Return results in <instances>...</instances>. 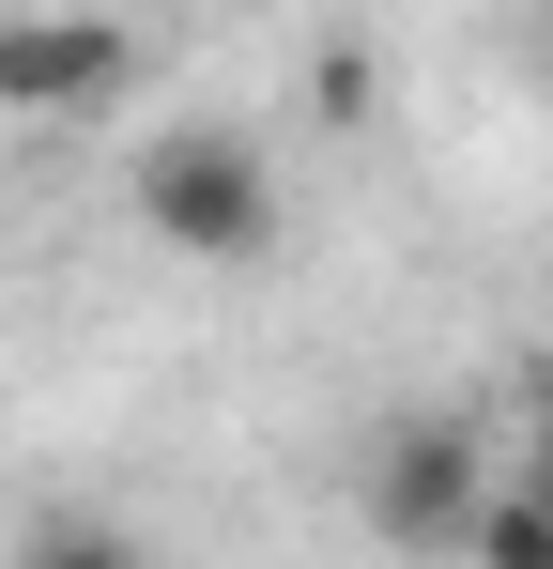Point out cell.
I'll use <instances>...</instances> for the list:
<instances>
[{"mask_svg":"<svg viewBox=\"0 0 553 569\" xmlns=\"http://www.w3.org/2000/svg\"><path fill=\"white\" fill-rule=\"evenodd\" d=\"M139 93V31L92 16V0H47V16H0V108L16 123H108Z\"/></svg>","mask_w":553,"mask_h":569,"instance_id":"cell-3","label":"cell"},{"mask_svg":"<svg viewBox=\"0 0 553 569\" xmlns=\"http://www.w3.org/2000/svg\"><path fill=\"white\" fill-rule=\"evenodd\" d=\"M539 431H553V355H539Z\"/></svg>","mask_w":553,"mask_h":569,"instance_id":"cell-7","label":"cell"},{"mask_svg":"<svg viewBox=\"0 0 553 569\" xmlns=\"http://www.w3.org/2000/svg\"><path fill=\"white\" fill-rule=\"evenodd\" d=\"M461 569H553V492H539V477H492V508H476Z\"/></svg>","mask_w":553,"mask_h":569,"instance_id":"cell-5","label":"cell"},{"mask_svg":"<svg viewBox=\"0 0 553 569\" xmlns=\"http://www.w3.org/2000/svg\"><path fill=\"white\" fill-rule=\"evenodd\" d=\"M354 508H369V539H384V555H461V539H476V508H492V447H476L461 416H400V431L369 447Z\"/></svg>","mask_w":553,"mask_h":569,"instance_id":"cell-2","label":"cell"},{"mask_svg":"<svg viewBox=\"0 0 553 569\" xmlns=\"http://www.w3.org/2000/svg\"><path fill=\"white\" fill-rule=\"evenodd\" d=\"M308 108H323V123H369V47H323V62H308Z\"/></svg>","mask_w":553,"mask_h":569,"instance_id":"cell-6","label":"cell"},{"mask_svg":"<svg viewBox=\"0 0 553 569\" xmlns=\"http://www.w3.org/2000/svg\"><path fill=\"white\" fill-rule=\"evenodd\" d=\"M123 200H139V231L170 262H262L276 247V154L247 123H154L139 170H123Z\"/></svg>","mask_w":553,"mask_h":569,"instance_id":"cell-1","label":"cell"},{"mask_svg":"<svg viewBox=\"0 0 553 569\" xmlns=\"http://www.w3.org/2000/svg\"><path fill=\"white\" fill-rule=\"evenodd\" d=\"M16 569H154V539L108 523V508H31L16 523Z\"/></svg>","mask_w":553,"mask_h":569,"instance_id":"cell-4","label":"cell"}]
</instances>
